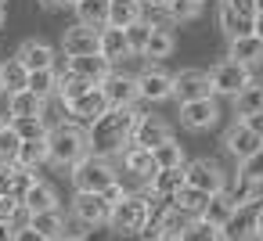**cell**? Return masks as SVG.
Returning <instances> with one entry per match:
<instances>
[{
	"instance_id": "1",
	"label": "cell",
	"mask_w": 263,
	"mask_h": 241,
	"mask_svg": "<svg viewBox=\"0 0 263 241\" xmlns=\"http://www.w3.org/2000/svg\"><path fill=\"white\" fill-rule=\"evenodd\" d=\"M134 126H137V112H134V108H108L105 115H98V119L87 126V151L98 155V158L119 155V151L130 144Z\"/></svg>"
},
{
	"instance_id": "2",
	"label": "cell",
	"mask_w": 263,
	"mask_h": 241,
	"mask_svg": "<svg viewBox=\"0 0 263 241\" xmlns=\"http://www.w3.org/2000/svg\"><path fill=\"white\" fill-rule=\"evenodd\" d=\"M87 151V130L80 123H58L54 130H47V162L54 166H76Z\"/></svg>"
},
{
	"instance_id": "3",
	"label": "cell",
	"mask_w": 263,
	"mask_h": 241,
	"mask_svg": "<svg viewBox=\"0 0 263 241\" xmlns=\"http://www.w3.org/2000/svg\"><path fill=\"white\" fill-rule=\"evenodd\" d=\"M148 223H152V198L148 194H123L112 205V216H108L112 230H119V234H144Z\"/></svg>"
},
{
	"instance_id": "4",
	"label": "cell",
	"mask_w": 263,
	"mask_h": 241,
	"mask_svg": "<svg viewBox=\"0 0 263 241\" xmlns=\"http://www.w3.org/2000/svg\"><path fill=\"white\" fill-rule=\"evenodd\" d=\"M116 169L108 158H98V155H83L76 166H72V187L76 191H90V194H101L116 184Z\"/></svg>"
},
{
	"instance_id": "5",
	"label": "cell",
	"mask_w": 263,
	"mask_h": 241,
	"mask_svg": "<svg viewBox=\"0 0 263 241\" xmlns=\"http://www.w3.org/2000/svg\"><path fill=\"white\" fill-rule=\"evenodd\" d=\"M252 83V69L249 65H238V62H216L209 69V87H213V97H234L238 90H245Z\"/></svg>"
},
{
	"instance_id": "6",
	"label": "cell",
	"mask_w": 263,
	"mask_h": 241,
	"mask_svg": "<svg viewBox=\"0 0 263 241\" xmlns=\"http://www.w3.org/2000/svg\"><path fill=\"white\" fill-rule=\"evenodd\" d=\"M184 184L195 187V191L216 194V191L227 187V176H223L220 162H213V158H195V162H184Z\"/></svg>"
},
{
	"instance_id": "7",
	"label": "cell",
	"mask_w": 263,
	"mask_h": 241,
	"mask_svg": "<svg viewBox=\"0 0 263 241\" xmlns=\"http://www.w3.org/2000/svg\"><path fill=\"white\" fill-rule=\"evenodd\" d=\"M220 119V105L216 97H198V101H184L180 105V126L191 130V133H202V130H213Z\"/></svg>"
},
{
	"instance_id": "8",
	"label": "cell",
	"mask_w": 263,
	"mask_h": 241,
	"mask_svg": "<svg viewBox=\"0 0 263 241\" xmlns=\"http://www.w3.org/2000/svg\"><path fill=\"white\" fill-rule=\"evenodd\" d=\"M134 83H137V101H166V97H173V76L166 72V69H159V65H148L141 76H134Z\"/></svg>"
},
{
	"instance_id": "9",
	"label": "cell",
	"mask_w": 263,
	"mask_h": 241,
	"mask_svg": "<svg viewBox=\"0 0 263 241\" xmlns=\"http://www.w3.org/2000/svg\"><path fill=\"white\" fill-rule=\"evenodd\" d=\"M98 90L105 94L108 108H134V105H137V83H134V76H126V72H108V76L98 83Z\"/></svg>"
},
{
	"instance_id": "10",
	"label": "cell",
	"mask_w": 263,
	"mask_h": 241,
	"mask_svg": "<svg viewBox=\"0 0 263 241\" xmlns=\"http://www.w3.org/2000/svg\"><path fill=\"white\" fill-rule=\"evenodd\" d=\"M72 216L83 223V227H105L108 216H112V205L105 202V194H90V191H76V202H72Z\"/></svg>"
},
{
	"instance_id": "11",
	"label": "cell",
	"mask_w": 263,
	"mask_h": 241,
	"mask_svg": "<svg viewBox=\"0 0 263 241\" xmlns=\"http://www.w3.org/2000/svg\"><path fill=\"white\" fill-rule=\"evenodd\" d=\"M213 87H209V72L205 69H180L173 76V97L184 105V101H198V97H209Z\"/></svg>"
},
{
	"instance_id": "12",
	"label": "cell",
	"mask_w": 263,
	"mask_h": 241,
	"mask_svg": "<svg viewBox=\"0 0 263 241\" xmlns=\"http://www.w3.org/2000/svg\"><path fill=\"white\" fill-rule=\"evenodd\" d=\"M173 137V126L166 123V119H159V115H137V126H134V137H130V144H137V148H159L162 140H170Z\"/></svg>"
},
{
	"instance_id": "13",
	"label": "cell",
	"mask_w": 263,
	"mask_h": 241,
	"mask_svg": "<svg viewBox=\"0 0 263 241\" xmlns=\"http://www.w3.org/2000/svg\"><path fill=\"white\" fill-rule=\"evenodd\" d=\"M195 219H198V216H191V212H184V209H177V205H170V202H162V212L152 209L155 237H180Z\"/></svg>"
},
{
	"instance_id": "14",
	"label": "cell",
	"mask_w": 263,
	"mask_h": 241,
	"mask_svg": "<svg viewBox=\"0 0 263 241\" xmlns=\"http://www.w3.org/2000/svg\"><path fill=\"white\" fill-rule=\"evenodd\" d=\"M256 205H259V198L234 209V216L220 227L223 241H256Z\"/></svg>"
},
{
	"instance_id": "15",
	"label": "cell",
	"mask_w": 263,
	"mask_h": 241,
	"mask_svg": "<svg viewBox=\"0 0 263 241\" xmlns=\"http://www.w3.org/2000/svg\"><path fill=\"white\" fill-rule=\"evenodd\" d=\"M223 148H227V155H234V158L241 162V158H249L252 151H259L263 140H259L241 119H234V123L227 126V133H223Z\"/></svg>"
},
{
	"instance_id": "16",
	"label": "cell",
	"mask_w": 263,
	"mask_h": 241,
	"mask_svg": "<svg viewBox=\"0 0 263 241\" xmlns=\"http://www.w3.org/2000/svg\"><path fill=\"white\" fill-rule=\"evenodd\" d=\"M65 112L72 115V123H83V126H90L98 115H105V112H108V101H105V94L94 87V90H87L83 97H76L72 105H65Z\"/></svg>"
},
{
	"instance_id": "17",
	"label": "cell",
	"mask_w": 263,
	"mask_h": 241,
	"mask_svg": "<svg viewBox=\"0 0 263 241\" xmlns=\"http://www.w3.org/2000/svg\"><path fill=\"white\" fill-rule=\"evenodd\" d=\"M62 51H65V58H80V54H98V29H90V26H72V29H65V36H62Z\"/></svg>"
},
{
	"instance_id": "18",
	"label": "cell",
	"mask_w": 263,
	"mask_h": 241,
	"mask_svg": "<svg viewBox=\"0 0 263 241\" xmlns=\"http://www.w3.org/2000/svg\"><path fill=\"white\" fill-rule=\"evenodd\" d=\"M15 58L22 62V69H26V72L54 69V47H51V44H44V40H26V44L18 47V54H15Z\"/></svg>"
},
{
	"instance_id": "19",
	"label": "cell",
	"mask_w": 263,
	"mask_h": 241,
	"mask_svg": "<svg viewBox=\"0 0 263 241\" xmlns=\"http://www.w3.org/2000/svg\"><path fill=\"white\" fill-rule=\"evenodd\" d=\"M180 187H184V166H177V169H155L148 176V194L155 202H170Z\"/></svg>"
},
{
	"instance_id": "20",
	"label": "cell",
	"mask_w": 263,
	"mask_h": 241,
	"mask_svg": "<svg viewBox=\"0 0 263 241\" xmlns=\"http://www.w3.org/2000/svg\"><path fill=\"white\" fill-rule=\"evenodd\" d=\"M26 227H33L40 237H47V241H62L65 234H69V227H65V216L58 212V209H44V212H29L26 216Z\"/></svg>"
},
{
	"instance_id": "21",
	"label": "cell",
	"mask_w": 263,
	"mask_h": 241,
	"mask_svg": "<svg viewBox=\"0 0 263 241\" xmlns=\"http://www.w3.org/2000/svg\"><path fill=\"white\" fill-rule=\"evenodd\" d=\"M65 72L83 76V79H90V83H101V79L112 72V62L101 58V54H80V58H69V62H65Z\"/></svg>"
},
{
	"instance_id": "22",
	"label": "cell",
	"mask_w": 263,
	"mask_h": 241,
	"mask_svg": "<svg viewBox=\"0 0 263 241\" xmlns=\"http://www.w3.org/2000/svg\"><path fill=\"white\" fill-rule=\"evenodd\" d=\"M98 54H101V58H108V62L130 58L126 33H123V29H116V26H105V29H98Z\"/></svg>"
},
{
	"instance_id": "23",
	"label": "cell",
	"mask_w": 263,
	"mask_h": 241,
	"mask_svg": "<svg viewBox=\"0 0 263 241\" xmlns=\"http://www.w3.org/2000/svg\"><path fill=\"white\" fill-rule=\"evenodd\" d=\"M227 58L231 62H238V65H263V40L259 36H238V40H231V51H227Z\"/></svg>"
},
{
	"instance_id": "24",
	"label": "cell",
	"mask_w": 263,
	"mask_h": 241,
	"mask_svg": "<svg viewBox=\"0 0 263 241\" xmlns=\"http://www.w3.org/2000/svg\"><path fill=\"white\" fill-rule=\"evenodd\" d=\"M18 202H22V212H26V216H29V212H44V209H58V194H54V187L44 184V180H36Z\"/></svg>"
},
{
	"instance_id": "25",
	"label": "cell",
	"mask_w": 263,
	"mask_h": 241,
	"mask_svg": "<svg viewBox=\"0 0 263 241\" xmlns=\"http://www.w3.org/2000/svg\"><path fill=\"white\" fill-rule=\"evenodd\" d=\"M234 202H231V194L227 191H216V194H209V202L202 205V212H198V219H205V223H213V227H223L231 216H234Z\"/></svg>"
},
{
	"instance_id": "26",
	"label": "cell",
	"mask_w": 263,
	"mask_h": 241,
	"mask_svg": "<svg viewBox=\"0 0 263 241\" xmlns=\"http://www.w3.org/2000/svg\"><path fill=\"white\" fill-rule=\"evenodd\" d=\"M144 18V4L141 0H108V26L116 29H126L134 22Z\"/></svg>"
},
{
	"instance_id": "27",
	"label": "cell",
	"mask_w": 263,
	"mask_h": 241,
	"mask_svg": "<svg viewBox=\"0 0 263 241\" xmlns=\"http://www.w3.org/2000/svg\"><path fill=\"white\" fill-rule=\"evenodd\" d=\"M76 22L90 26V29H105L108 26V0H76Z\"/></svg>"
},
{
	"instance_id": "28",
	"label": "cell",
	"mask_w": 263,
	"mask_h": 241,
	"mask_svg": "<svg viewBox=\"0 0 263 241\" xmlns=\"http://www.w3.org/2000/svg\"><path fill=\"white\" fill-rule=\"evenodd\" d=\"M119 155H123V169H126V173H134V176H141V180H148V176L155 173V162H152V151H148V148L126 144Z\"/></svg>"
},
{
	"instance_id": "29",
	"label": "cell",
	"mask_w": 263,
	"mask_h": 241,
	"mask_svg": "<svg viewBox=\"0 0 263 241\" xmlns=\"http://www.w3.org/2000/svg\"><path fill=\"white\" fill-rule=\"evenodd\" d=\"M40 112H44V97H36L33 90L8 94V119H26V115H40Z\"/></svg>"
},
{
	"instance_id": "30",
	"label": "cell",
	"mask_w": 263,
	"mask_h": 241,
	"mask_svg": "<svg viewBox=\"0 0 263 241\" xmlns=\"http://www.w3.org/2000/svg\"><path fill=\"white\" fill-rule=\"evenodd\" d=\"M173 47H177V40H173V33L166 29V26H152V33H148V44H144V58H155V62H162V58H170L173 54Z\"/></svg>"
},
{
	"instance_id": "31",
	"label": "cell",
	"mask_w": 263,
	"mask_h": 241,
	"mask_svg": "<svg viewBox=\"0 0 263 241\" xmlns=\"http://www.w3.org/2000/svg\"><path fill=\"white\" fill-rule=\"evenodd\" d=\"M231 101H234V115H238V119H245V115H252V112H263V83L252 79V83H249L245 90H238Z\"/></svg>"
},
{
	"instance_id": "32",
	"label": "cell",
	"mask_w": 263,
	"mask_h": 241,
	"mask_svg": "<svg viewBox=\"0 0 263 241\" xmlns=\"http://www.w3.org/2000/svg\"><path fill=\"white\" fill-rule=\"evenodd\" d=\"M47 162V137H36V140H22L18 144V155H15V166L22 169H36Z\"/></svg>"
},
{
	"instance_id": "33",
	"label": "cell",
	"mask_w": 263,
	"mask_h": 241,
	"mask_svg": "<svg viewBox=\"0 0 263 241\" xmlns=\"http://www.w3.org/2000/svg\"><path fill=\"white\" fill-rule=\"evenodd\" d=\"M152 162H155V169H177V166H184L187 158H184V148L170 137V140H162L159 148H152Z\"/></svg>"
},
{
	"instance_id": "34",
	"label": "cell",
	"mask_w": 263,
	"mask_h": 241,
	"mask_svg": "<svg viewBox=\"0 0 263 241\" xmlns=\"http://www.w3.org/2000/svg\"><path fill=\"white\" fill-rule=\"evenodd\" d=\"M26 79H29V72L22 69V62H18V58H11V62L0 65V90H8V94L26 90Z\"/></svg>"
},
{
	"instance_id": "35",
	"label": "cell",
	"mask_w": 263,
	"mask_h": 241,
	"mask_svg": "<svg viewBox=\"0 0 263 241\" xmlns=\"http://www.w3.org/2000/svg\"><path fill=\"white\" fill-rule=\"evenodd\" d=\"M220 29L227 33V40H238V36H249V33H252V18L234 15L231 8H223V4H220Z\"/></svg>"
},
{
	"instance_id": "36",
	"label": "cell",
	"mask_w": 263,
	"mask_h": 241,
	"mask_svg": "<svg viewBox=\"0 0 263 241\" xmlns=\"http://www.w3.org/2000/svg\"><path fill=\"white\" fill-rule=\"evenodd\" d=\"M205 202H209V194H205V191H195V187H187V184L170 198V205H177V209H184V212H191V216H198Z\"/></svg>"
},
{
	"instance_id": "37",
	"label": "cell",
	"mask_w": 263,
	"mask_h": 241,
	"mask_svg": "<svg viewBox=\"0 0 263 241\" xmlns=\"http://www.w3.org/2000/svg\"><path fill=\"white\" fill-rule=\"evenodd\" d=\"M162 11H166V22H191V18H198L202 4L198 0H166Z\"/></svg>"
},
{
	"instance_id": "38",
	"label": "cell",
	"mask_w": 263,
	"mask_h": 241,
	"mask_svg": "<svg viewBox=\"0 0 263 241\" xmlns=\"http://www.w3.org/2000/svg\"><path fill=\"white\" fill-rule=\"evenodd\" d=\"M54 87H58V72L54 69L29 72V79H26V90H33L36 97H54Z\"/></svg>"
},
{
	"instance_id": "39",
	"label": "cell",
	"mask_w": 263,
	"mask_h": 241,
	"mask_svg": "<svg viewBox=\"0 0 263 241\" xmlns=\"http://www.w3.org/2000/svg\"><path fill=\"white\" fill-rule=\"evenodd\" d=\"M238 180H245V184H252V187H263V148L238 162Z\"/></svg>"
},
{
	"instance_id": "40",
	"label": "cell",
	"mask_w": 263,
	"mask_h": 241,
	"mask_svg": "<svg viewBox=\"0 0 263 241\" xmlns=\"http://www.w3.org/2000/svg\"><path fill=\"white\" fill-rule=\"evenodd\" d=\"M11 130L18 133V140H36V137H47V126L40 115H26V119H8Z\"/></svg>"
},
{
	"instance_id": "41",
	"label": "cell",
	"mask_w": 263,
	"mask_h": 241,
	"mask_svg": "<svg viewBox=\"0 0 263 241\" xmlns=\"http://www.w3.org/2000/svg\"><path fill=\"white\" fill-rule=\"evenodd\" d=\"M177 241H223V230L213 227V223H205V219H195Z\"/></svg>"
},
{
	"instance_id": "42",
	"label": "cell",
	"mask_w": 263,
	"mask_h": 241,
	"mask_svg": "<svg viewBox=\"0 0 263 241\" xmlns=\"http://www.w3.org/2000/svg\"><path fill=\"white\" fill-rule=\"evenodd\" d=\"M18 133L11 130V123L4 119V126H0V162H15V155H18Z\"/></svg>"
},
{
	"instance_id": "43",
	"label": "cell",
	"mask_w": 263,
	"mask_h": 241,
	"mask_svg": "<svg viewBox=\"0 0 263 241\" xmlns=\"http://www.w3.org/2000/svg\"><path fill=\"white\" fill-rule=\"evenodd\" d=\"M126 33V44H130V54H141L144 51V44H148V33H152V26L141 18V22H134V26H126L123 29Z\"/></svg>"
},
{
	"instance_id": "44",
	"label": "cell",
	"mask_w": 263,
	"mask_h": 241,
	"mask_svg": "<svg viewBox=\"0 0 263 241\" xmlns=\"http://www.w3.org/2000/svg\"><path fill=\"white\" fill-rule=\"evenodd\" d=\"M33 184H36V169H22V166H15V176H11V194H15V198H22Z\"/></svg>"
},
{
	"instance_id": "45",
	"label": "cell",
	"mask_w": 263,
	"mask_h": 241,
	"mask_svg": "<svg viewBox=\"0 0 263 241\" xmlns=\"http://www.w3.org/2000/svg\"><path fill=\"white\" fill-rule=\"evenodd\" d=\"M22 216V202L15 198V194H0V219H18Z\"/></svg>"
},
{
	"instance_id": "46",
	"label": "cell",
	"mask_w": 263,
	"mask_h": 241,
	"mask_svg": "<svg viewBox=\"0 0 263 241\" xmlns=\"http://www.w3.org/2000/svg\"><path fill=\"white\" fill-rule=\"evenodd\" d=\"M223 8H231L234 15H245V18H252L256 15V0H220Z\"/></svg>"
},
{
	"instance_id": "47",
	"label": "cell",
	"mask_w": 263,
	"mask_h": 241,
	"mask_svg": "<svg viewBox=\"0 0 263 241\" xmlns=\"http://www.w3.org/2000/svg\"><path fill=\"white\" fill-rule=\"evenodd\" d=\"M11 176H15V162H0V194H11Z\"/></svg>"
},
{
	"instance_id": "48",
	"label": "cell",
	"mask_w": 263,
	"mask_h": 241,
	"mask_svg": "<svg viewBox=\"0 0 263 241\" xmlns=\"http://www.w3.org/2000/svg\"><path fill=\"white\" fill-rule=\"evenodd\" d=\"M241 123H245V126H249V130H252L259 140H263V112H252V115H245Z\"/></svg>"
},
{
	"instance_id": "49",
	"label": "cell",
	"mask_w": 263,
	"mask_h": 241,
	"mask_svg": "<svg viewBox=\"0 0 263 241\" xmlns=\"http://www.w3.org/2000/svg\"><path fill=\"white\" fill-rule=\"evenodd\" d=\"M15 241H47V237H40L33 227H15Z\"/></svg>"
},
{
	"instance_id": "50",
	"label": "cell",
	"mask_w": 263,
	"mask_h": 241,
	"mask_svg": "<svg viewBox=\"0 0 263 241\" xmlns=\"http://www.w3.org/2000/svg\"><path fill=\"white\" fill-rule=\"evenodd\" d=\"M0 241H15V223L11 219H0Z\"/></svg>"
},
{
	"instance_id": "51",
	"label": "cell",
	"mask_w": 263,
	"mask_h": 241,
	"mask_svg": "<svg viewBox=\"0 0 263 241\" xmlns=\"http://www.w3.org/2000/svg\"><path fill=\"white\" fill-rule=\"evenodd\" d=\"M252 36H259V40H263V11H256V15H252Z\"/></svg>"
},
{
	"instance_id": "52",
	"label": "cell",
	"mask_w": 263,
	"mask_h": 241,
	"mask_svg": "<svg viewBox=\"0 0 263 241\" xmlns=\"http://www.w3.org/2000/svg\"><path fill=\"white\" fill-rule=\"evenodd\" d=\"M263 237V202L256 205V241Z\"/></svg>"
},
{
	"instance_id": "53",
	"label": "cell",
	"mask_w": 263,
	"mask_h": 241,
	"mask_svg": "<svg viewBox=\"0 0 263 241\" xmlns=\"http://www.w3.org/2000/svg\"><path fill=\"white\" fill-rule=\"evenodd\" d=\"M40 4H44V8H65L69 0H40Z\"/></svg>"
},
{
	"instance_id": "54",
	"label": "cell",
	"mask_w": 263,
	"mask_h": 241,
	"mask_svg": "<svg viewBox=\"0 0 263 241\" xmlns=\"http://www.w3.org/2000/svg\"><path fill=\"white\" fill-rule=\"evenodd\" d=\"M141 4H144V8H162L166 0H141Z\"/></svg>"
},
{
	"instance_id": "55",
	"label": "cell",
	"mask_w": 263,
	"mask_h": 241,
	"mask_svg": "<svg viewBox=\"0 0 263 241\" xmlns=\"http://www.w3.org/2000/svg\"><path fill=\"white\" fill-rule=\"evenodd\" d=\"M0 26H4V4H0Z\"/></svg>"
},
{
	"instance_id": "56",
	"label": "cell",
	"mask_w": 263,
	"mask_h": 241,
	"mask_svg": "<svg viewBox=\"0 0 263 241\" xmlns=\"http://www.w3.org/2000/svg\"><path fill=\"white\" fill-rule=\"evenodd\" d=\"M256 11H263V0H256Z\"/></svg>"
},
{
	"instance_id": "57",
	"label": "cell",
	"mask_w": 263,
	"mask_h": 241,
	"mask_svg": "<svg viewBox=\"0 0 263 241\" xmlns=\"http://www.w3.org/2000/svg\"><path fill=\"white\" fill-rule=\"evenodd\" d=\"M155 241H177V237H155Z\"/></svg>"
},
{
	"instance_id": "58",
	"label": "cell",
	"mask_w": 263,
	"mask_h": 241,
	"mask_svg": "<svg viewBox=\"0 0 263 241\" xmlns=\"http://www.w3.org/2000/svg\"><path fill=\"white\" fill-rule=\"evenodd\" d=\"M62 241H76V237H62Z\"/></svg>"
},
{
	"instance_id": "59",
	"label": "cell",
	"mask_w": 263,
	"mask_h": 241,
	"mask_svg": "<svg viewBox=\"0 0 263 241\" xmlns=\"http://www.w3.org/2000/svg\"><path fill=\"white\" fill-rule=\"evenodd\" d=\"M69 4H76V0H69Z\"/></svg>"
},
{
	"instance_id": "60",
	"label": "cell",
	"mask_w": 263,
	"mask_h": 241,
	"mask_svg": "<svg viewBox=\"0 0 263 241\" xmlns=\"http://www.w3.org/2000/svg\"><path fill=\"white\" fill-rule=\"evenodd\" d=\"M0 126H4V119H0Z\"/></svg>"
},
{
	"instance_id": "61",
	"label": "cell",
	"mask_w": 263,
	"mask_h": 241,
	"mask_svg": "<svg viewBox=\"0 0 263 241\" xmlns=\"http://www.w3.org/2000/svg\"><path fill=\"white\" fill-rule=\"evenodd\" d=\"M0 4H4V0H0Z\"/></svg>"
},
{
	"instance_id": "62",
	"label": "cell",
	"mask_w": 263,
	"mask_h": 241,
	"mask_svg": "<svg viewBox=\"0 0 263 241\" xmlns=\"http://www.w3.org/2000/svg\"><path fill=\"white\" fill-rule=\"evenodd\" d=\"M198 4H202V0H198Z\"/></svg>"
},
{
	"instance_id": "63",
	"label": "cell",
	"mask_w": 263,
	"mask_h": 241,
	"mask_svg": "<svg viewBox=\"0 0 263 241\" xmlns=\"http://www.w3.org/2000/svg\"><path fill=\"white\" fill-rule=\"evenodd\" d=\"M259 241H263V237H259Z\"/></svg>"
}]
</instances>
